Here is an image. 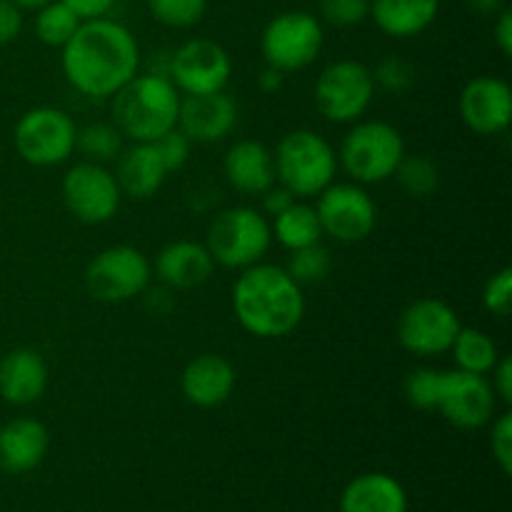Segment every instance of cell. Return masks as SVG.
<instances>
[{"label":"cell","mask_w":512,"mask_h":512,"mask_svg":"<svg viewBox=\"0 0 512 512\" xmlns=\"http://www.w3.org/2000/svg\"><path fill=\"white\" fill-rule=\"evenodd\" d=\"M398 180L400 188L410 195V198H428L438 190L440 185V170L425 155H403L398 170L393 175Z\"/></svg>","instance_id":"obj_30"},{"label":"cell","mask_w":512,"mask_h":512,"mask_svg":"<svg viewBox=\"0 0 512 512\" xmlns=\"http://www.w3.org/2000/svg\"><path fill=\"white\" fill-rule=\"evenodd\" d=\"M238 123V105L225 90L180 98L178 130L188 135L190 143H218L228 138Z\"/></svg>","instance_id":"obj_17"},{"label":"cell","mask_w":512,"mask_h":512,"mask_svg":"<svg viewBox=\"0 0 512 512\" xmlns=\"http://www.w3.org/2000/svg\"><path fill=\"white\" fill-rule=\"evenodd\" d=\"M60 193H63L68 213L85 225L108 223L118 215L120 203H123L115 175L105 165L90 163V160L68 168L60 183Z\"/></svg>","instance_id":"obj_12"},{"label":"cell","mask_w":512,"mask_h":512,"mask_svg":"<svg viewBox=\"0 0 512 512\" xmlns=\"http://www.w3.org/2000/svg\"><path fill=\"white\" fill-rule=\"evenodd\" d=\"M325 33L320 18L308 10H288L265 25L260 35V53L265 65L280 73H298L318 60Z\"/></svg>","instance_id":"obj_7"},{"label":"cell","mask_w":512,"mask_h":512,"mask_svg":"<svg viewBox=\"0 0 512 512\" xmlns=\"http://www.w3.org/2000/svg\"><path fill=\"white\" fill-rule=\"evenodd\" d=\"M370 73H373L375 88H383L395 95L405 93V90L413 88L415 83V68L408 63V60L398 58V55H388V58H383L378 65H375V70H370Z\"/></svg>","instance_id":"obj_34"},{"label":"cell","mask_w":512,"mask_h":512,"mask_svg":"<svg viewBox=\"0 0 512 512\" xmlns=\"http://www.w3.org/2000/svg\"><path fill=\"white\" fill-rule=\"evenodd\" d=\"M78 125L65 110L33 108L20 115L13 130V145L20 158L35 168H53L65 163L75 150Z\"/></svg>","instance_id":"obj_9"},{"label":"cell","mask_w":512,"mask_h":512,"mask_svg":"<svg viewBox=\"0 0 512 512\" xmlns=\"http://www.w3.org/2000/svg\"><path fill=\"white\" fill-rule=\"evenodd\" d=\"M460 118L473 133L498 135L512 120V93L505 80L480 75L460 90Z\"/></svg>","instance_id":"obj_16"},{"label":"cell","mask_w":512,"mask_h":512,"mask_svg":"<svg viewBox=\"0 0 512 512\" xmlns=\"http://www.w3.org/2000/svg\"><path fill=\"white\" fill-rule=\"evenodd\" d=\"M315 210L323 235L345 245L365 240L378 225V205L360 183H330L318 195Z\"/></svg>","instance_id":"obj_13"},{"label":"cell","mask_w":512,"mask_h":512,"mask_svg":"<svg viewBox=\"0 0 512 512\" xmlns=\"http://www.w3.org/2000/svg\"><path fill=\"white\" fill-rule=\"evenodd\" d=\"M498 398L493 393L488 375L465 373V370H445L443 395L438 413L450 425L460 430H480L493 423Z\"/></svg>","instance_id":"obj_15"},{"label":"cell","mask_w":512,"mask_h":512,"mask_svg":"<svg viewBox=\"0 0 512 512\" xmlns=\"http://www.w3.org/2000/svg\"><path fill=\"white\" fill-rule=\"evenodd\" d=\"M150 260L133 245H110L85 265V290L100 303H128L150 285Z\"/></svg>","instance_id":"obj_10"},{"label":"cell","mask_w":512,"mask_h":512,"mask_svg":"<svg viewBox=\"0 0 512 512\" xmlns=\"http://www.w3.org/2000/svg\"><path fill=\"white\" fill-rule=\"evenodd\" d=\"M468 3L480 15H498L500 10L508 8V0H468Z\"/></svg>","instance_id":"obj_45"},{"label":"cell","mask_w":512,"mask_h":512,"mask_svg":"<svg viewBox=\"0 0 512 512\" xmlns=\"http://www.w3.org/2000/svg\"><path fill=\"white\" fill-rule=\"evenodd\" d=\"M153 145H155V150H158L163 165L168 168V173H178L180 168H185V163L190 160V148H193V143L188 140V135L178 128H173V130H168L165 135H160Z\"/></svg>","instance_id":"obj_37"},{"label":"cell","mask_w":512,"mask_h":512,"mask_svg":"<svg viewBox=\"0 0 512 512\" xmlns=\"http://www.w3.org/2000/svg\"><path fill=\"white\" fill-rule=\"evenodd\" d=\"M295 200L298 198H295V195L290 193L288 188H283L280 183L270 185V188L263 193V215L265 218H275V215H280L283 210H288Z\"/></svg>","instance_id":"obj_41"},{"label":"cell","mask_w":512,"mask_h":512,"mask_svg":"<svg viewBox=\"0 0 512 512\" xmlns=\"http://www.w3.org/2000/svg\"><path fill=\"white\" fill-rule=\"evenodd\" d=\"M113 175L120 193L133 200H150L160 193L170 173L153 143H133L120 150Z\"/></svg>","instance_id":"obj_20"},{"label":"cell","mask_w":512,"mask_h":512,"mask_svg":"<svg viewBox=\"0 0 512 512\" xmlns=\"http://www.w3.org/2000/svg\"><path fill=\"white\" fill-rule=\"evenodd\" d=\"M460 315L440 298H420L400 313L395 333L403 350L415 358H438L450 353L458 338Z\"/></svg>","instance_id":"obj_11"},{"label":"cell","mask_w":512,"mask_h":512,"mask_svg":"<svg viewBox=\"0 0 512 512\" xmlns=\"http://www.w3.org/2000/svg\"><path fill=\"white\" fill-rule=\"evenodd\" d=\"M63 75L88 98H113L140 73L138 38L123 23L110 18L83 20L73 38L63 45Z\"/></svg>","instance_id":"obj_1"},{"label":"cell","mask_w":512,"mask_h":512,"mask_svg":"<svg viewBox=\"0 0 512 512\" xmlns=\"http://www.w3.org/2000/svg\"><path fill=\"white\" fill-rule=\"evenodd\" d=\"M230 75L233 60L215 40L193 38L170 55L168 78L183 95L220 93L230 83Z\"/></svg>","instance_id":"obj_14"},{"label":"cell","mask_w":512,"mask_h":512,"mask_svg":"<svg viewBox=\"0 0 512 512\" xmlns=\"http://www.w3.org/2000/svg\"><path fill=\"white\" fill-rule=\"evenodd\" d=\"M48 430L35 418H15L0 428V468L25 475L38 468L48 453Z\"/></svg>","instance_id":"obj_21"},{"label":"cell","mask_w":512,"mask_h":512,"mask_svg":"<svg viewBox=\"0 0 512 512\" xmlns=\"http://www.w3.org/2000/svg\"><path fill=\"white\" fill-rule=\"evenodd\" d=\"M443 385H445V370H435V368H418L413 373H408L405 378L403 390L405 398L413 408L418 410H438L440 395H443Z\"/></svg>","instance_id":"obj_32"},{"label":"cell","mask_w":512,"mask_h":512,"mask_svg":"<svg viewBox=\"0 0 512 512\" xmlns=\"http://www.w3.org/2000/svg\"><path fill=\"white\" fill-rule=\"evenodd\" d=\"M490 375H493L490 385H493L495 398H500L505 405H510L512 403V360L508 355H500V360L495 363V368L490 370Z\"/></svg>","instance_id":"obj_40"},{"label":"cell","mask_w":512,"mask_h":512,"mask_svg":"<svg viewBox=\"0 0 512 512\" xmlns=\"http://www.w3.org/2000/svg\"><path fill=\"white\" fill-rule=\"evenodd\" d=\"M185 400L195 408H218L228 403L235 390V368L223 355L205 353L190 360L180 378Z\"/></svg>","instance_id":"obj_18"},{"label":"cell","mask_w":512,"mask_h":512,"mask_svg":"<svg viewBox=\"0 0 512 512\" xmlns=\"http://www.w3.org/2000/svg\"><path fill=\"white\" fill-rule=\"evenodd\" d=\"M440 0H370V18L390 38H415L435 23Z\"/></svg>","instance_id":"obj_25"},{"label":"cell","mask_w":512,"mask_h":512,"mask_svg":"<svg viewBox=\"0 0 512 512\" xmlns=\"http://www.w3.org/2000/svg\"><path fill=\"white\" fill-rule=\"evenodd\" d=\"M483 305L488 313L508 318L512 310V268H500L483 288Z\"/></svg>","instance_id":"obj_36"},{"label":"cell","mask_w":512,"mask_h":512,"mask_svg":"<svg viewBox=\"0 0 512 512\" xmlns=\"http://www.w3.org/2000/svg\"><path fill=\"white\" fill-rule=\"evenodd\" d=\"M180 90L163 73H138L113 95V125L130 143H155L178 128Z\"/></svg>","instance_id":"obj_3"},{"label":"cell","mask_w":512,"mask_h":512,"mask_svg":"<svg viewBox=\"0 0 512 512\" xmlns=\"http://www.w3.org/2000/svg\"><path fill=\"white\" fill-rule=\"evenodd\" d=\"M80 20H95V18H108L113 5L118 0H63Z\"/></svg>","instance_id":"obj_42"},{"label":"cell","mask_w":512,"mask_h":512,"mask_svg":"<svg viewBox=\"0 0 512 512\" xmlns=\"http://www.w3.org/2000/svg\"><path fill=\"white\" fill-rule=\"evenodd\" d=\"M230 303L240 328L260 340L285 338L298 330L305 315L303 288L288 270L268 263L240 270Z\"/></svg>","instance_id":"obj_2"},{"label":"cell","mask_w":512,"mask_h":512,"mask_svg":"<svg viewBox=\"0 0 512 512\" xmlns=\"http://www.w3.org/2000/svg\"><path fill=\"white\" fill-rule=\"evenodd\" d=\"M450 353H453L458 370L478 375H490V370L500 360V350L495 340L478 328H460Z\"/></svg>","instance_id":"obj_27"},{"label":"cell","mask_w":512,"mask_h":512,"mask_svg":"<svg viewBox=\"0 0 512 512\" xmlns=\"http://www.w3.org/2000/svg\"><path fill=\"white\" fill-rule=\"evenodd\" d=\"M23 30V10L13 0H0V45L13 43Z\"/></svg>","instance_id":"obj_39"},{"label":"cell","mask_w":512,"mask_h":512,"mask_svg":"<svg viewBox=\"0 0 512 512\" xmlns=\"http://www.w3.org/2000/svg\"><path fill=\"white\" fill-rule=\"evenodd\" d=\"M270 230H273V238L288 250L308 248V245L320 243V238H323V225H320L315 205L298 203V200L288 210L275 215Z\"/></svg>","instance_id":"obj_26"},{"label":"cell","mask_w":512,"mask_h":512,"mask_svg":"<svg viewBox=\"0 0 512 512\" xmlns=\"http://www.w3.org/2000/svg\"><path fill=\"white\" fill-rule=\"evenodd\" d=\"M330 268H333V258H330V250L323 248L320 243L308 245V248L290 250V258L285 270H288L290 278L303 288V285H315L320 280L328 278Z\"/></svg>","instance_id":"obj_31"},{"label":"cell","mask_w":512,"mask_h":512,"mask_svg":"<svg viewBox=\"0 0 512 512\" xmlns=\"http://www.w3.org/2000/svg\"><path fill=\"white\" fill-rule=\"evenodd\" d=\"M20 10H40L43 5L53 3V0H13Z\"/></svg>","instance_id":"obj_46"},{"label":"cell","mask_w":512,"mask_h":512,"mask_svg":"<svg viewBox=\"0 0 512 512\" xmlns=\"http://www.w3.org/2000/svg\"><path fill=\"white\" fill-rule=\"evenodd\" d=\"M215 260L205 243L195 240H173L155 258V273L168 288L195 290L205 285L213 275Z\"/></svg>","instance_id":"obj_19"},{"label":"cell","mask_w":512,"mask_h":512,"mask_svg":"<svg viewBox=\"0 0 512 512\" xmlns=\"http://www.w3.org/2000/svg\"><path fill=\"white\" fill-rule=\"evenodd\" d=\"M80 23L83 20L63 0H53V3L35 10V35H38L40 43L50 45V48H63L73 38L75 30L80 28Z\"/></svg>","instance_id":"obj_28"},{"label":"cell","mask_w":512,"mask_h":512,"mask_svg":"<svg viewBox=\"0 0 512 512\" xmlns=\"http://www.w3.org/2000/svg\"><path fill=\"white\" fill-rule=\"evenodd\" d=\"M223 170L228 183L243 195H263L275 185L273 153L260 140H240L225 153Z\"/></svg>","instance_id":"obj_23"},{"label":"cell","mask_w":512,"mask_h":512,"mask_svg":"<svg viewBox=\"0 0 512 512\" xmlns=\"http://www.w3.org/2000/svg\"><path fill=\"white\" fill-rule=\"evenodd\" d=\"M270 245H273L270 220L248 205L220 210L205 235V248L215 263L230 270H245L255 263H263Z\"/></svg>","instance_id":"obj_6"},{"label":"cell","mask_w":512,"mask_h":512,"mask_svg":"<svg viewBox=\"0 0 512 512\" xmlns=\"http://www.w3.org/2000/svg\"><path fill=\"white\" fill-rule=\"evenodd\" d=\"M340 512H408V493L388 473H363L345 485Z\"/></svg>","instance_id":"obj_24"},{"label":"cell","mask_w":512,"mask_h":512,"mask_svg":"<svg viewBox=\"0 0 512 512\" xmlns=\"http://www.w3.org/2000/svg\"><path fill=\"white\" fill-rule=\"evenodd\" d=\"M405 155V140L385 120H358L340 145L338 163L360 185L385 183Z\"/></svg>","instance_id":"obj_5"},{"label":"cell","mask_w":512,"mask_h":512,"mask_svg":"<svg viewBox=\"0 0 512 512\" xmlns=\"http://www.w3.org/2000/svg\"><path fill=\"white\" fill-rule=\"evenodd\" d=\"M148 10L165 28H193L203 20L208 0H148Z\"/></svg>","instance_id":"obj_33"},{"label":"cell","mask_w":512,"mask_h":512,"mask_svg":"<svg viewBox=\"0 0 512 512\" xmlns=\"http://www.w3.org/2000/svg\"><path fill=\"white\" fill-rule=\"evenodd\" d=\"M48 388V365L33 348H15L0 360V398L10 405H30Z\"/></svg>","instance_id":"obj_22"},{"label":"cell","mask_w":512,"mask_h":512,"mask_svg":"<svg viewBox=\"0 0 512 512\" xmlns=\"http://www.w3.org/2000/svg\"><path fill=\"white\" fill-rule=\"evenodd\" d=\"M123 140L125 138L113 123H90L83 130H78L75 150H80L90 163H115L120 150L125 148Z\"/></svg>","instance_id":"obj_29"},{"label":"cell","mask_w":512,"mask_h":512,"mask_svg":"<svg viewBox=\"0 0 512 512\" xmlns=\"http://www.w3.org/2000/svg\"><path fill=\"white\" fill-rule=\"evenodd\" d=\"M493 38L500 53H503L505 58H510L512 55V10L510 8L500 10V13L495 15Z\"/></svg>","instance_id":"obj_43"},{"label":"cell","mask_w":512,"mask_h":512,"mask_svg":"<svg viewBox=\"0 0 512 512\" xmlns=\"http://www.w3.org/2000/svg\"><path fill=\"white\" fill-rule=\"evenodd\" d=\"M275 180L295 198H318L338 173V153L320 133L293 130L278 143L273 155Z\"/></svg>","instance_id":"obj_4"},{"label":"cell","mask_w":512,"mask_h":512,"mask_svg":"<svg viewBox=\"0 0 512 512\" xmlns=\"http://www.w3.org/2000/svg\"><path fill=\"white\" fill-rule=\"evenodd\" d=\"M283 78H285V73H280V70L265 65L263 73L258 75V85H260V90H263V93L273 95V93H278L280 88H283Z\"/></svg>","instance_id":"obj_44"},{"label":"cell","mask_w":512,"mask_h":512,"mask_svg":"<svg viewBox=\"0 0 512 512\" xmlns=\"http://www.w3.org/2000/svg\"><path fill=\"white\" fill-rule=\"evenodd\" d=\"M320 15L335 28H355L370 18V0H320Z\"/></svg>","instance_id":"obj_35"},{"label":"cell","mask_w":512,"mask_h":512,"mask_svg":"<svg viewBox=\"0 0 512 512\" xmlns=\"http://www.w3.org/2000/svg\"><path fill=\"white\" fill-rule=\"evenodd\" d=\"M490 448L503 475L512 473V413H503L490 430Z\"/></svg>","instance_id":"obj_38"},{"label":"cell","mask_w":512,"mask_h":512,"mask_svg":"<svg viewBox=\"0 0 512 512\" xmlns=\"http://www.w3.org/2000/svg\"><path fill=\"white\" fill-rule=\"evenodd\" d=\"M315 108L330 123H358L375 98L373 73L360 60H335L315 80Z\"/></svg>","instance_id":"obj_8"}]
</instances>
